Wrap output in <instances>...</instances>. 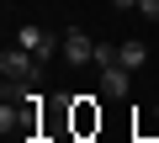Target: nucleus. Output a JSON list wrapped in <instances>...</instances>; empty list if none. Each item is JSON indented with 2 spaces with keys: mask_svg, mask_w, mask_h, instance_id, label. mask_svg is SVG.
Instances as JSON below:
<instances>
[{
  "mask_svg": "<svg viewBox=\"0 0 159 143\" xmlns=\"http://www.w3.org/2000/svg\"><path fill=\"white\" fill-rule=\"evenodd\" d=\"M138 16H148V21H159V0H138Z\"/></svg>",
  "mask_w": 159,
  "mask_h": 143,
  "instance_id": "7",
  "label": "nucleus"
},
{
  "mask_svg": "<svg viewBox=\"0 0 159 143\" xmlns=\"http://www.w3.org/2000/svg\"><path fill=\"white\" fill-rule=\"evenodd\" d=\"M111 6H117V11H138V0H111Z\"/></svg>",
  "mask_w": 159,
  "mask_h": 143,
  "instance_id": "8",
  "label": "nucleus"
},
{
  "mask_svg": "<svg viewBox=\"0 0 159 143\" xmlns=\"http://www.w3.org/2000/svg\"><path fill=\"white\" fill-rule=\"evenodd\" d=\"M101 74V90L111 96V101H122L127 90H133V69H122V64H106V69H96Z\"/></svg>",
  "mask_w": 159,
  "mask_h": 143,
  "instance_id": "4",
  "label": "nucleus"
},
{
  "mask_svg": "<svg viewBox=\"0 0 159 143\" xmlns=\"http://www.w3.org/2000/svg\"><path fill=\"white\" fill-rule=\"evenodd\" d=\"M16 42H21L27 53H37L43 64H48V58H64V37H53V32H48V27H37V21H27V27L16 32Z\"/></svg>",
  "mask_w": 159,
  "mask_h": 143,
  "instance_id": "2",
  "label": "nucleus"
},
{
  "mask_svg": "<svg viewBox=\"0 0 159 143\" xmlns=\"http://www.w3.org/2000/svg\"><path fill=\"white\" fill-rule=\"evenodd\" d=\"M16 143H27V138H16Z\"/></svg>",
  "mask_w": 159,
  "mask_h": 143,
  "instance_id": "9",
  "label": "nucleus"
},
{
  "mask_svg": "<svg viewBox=\"0 0 159 143\" xmlns=\"http://www.w3.org/2000/svg\"><path fill=\"white\" fill-rule=\"evenodd\" d=\"M117 64H122V69H133V74H138V69L148 64V48H143V42H122V48H117Z\"/></svg>",
  "mask_w": 159,
  "mask_h": 143,
  "instance_id": "5",
  "label": "nucleus"
},
{
  "mask_svg": "<svg viewBox=\"0 0 159 143\" xmlns=\"http://www.w3.org/2000/svg\"><path fill=\"white\" fill-rule=\"evenodd\" d=\"M106 64H117V48L111 42H96V69H106Z\"/></svg>",
  "mask_w": 159,
  "mask_h": 143,
  "instance_id": "6",
  "label": "nucleus"
},
{
  "mask_svg": "<svg viewBox=\"0 0 159 143\" xmlns=\"http://www.w3.org/2000/svg\"><path fill=\"white\" fill-rule=\"evenodd\" d=\"M0 74H6L11 85H37V80H43V58H37V53H27V48L16 42V48L0 53Z\"/></svg>",
  "mask_w": 159,
  "mask_h": 143,
  "instance_id": "1",
  "label": "nucleus"
},
{
  "mask_svg": "<svg viewBox=\"0 0 159 143\" xmlns=\"http://www.w3.org/2000/svg\"><path fill=\"white\" fill-rule=\"evenodd\" d=\"M64 64H74V69H90V64H96V42H90V32H80V27L64 32Z\"/></svg>",
  "mask_w": 159,
  "mask_h": 143,
  "instance_id": "3",
  "label": "nucleus"
}]
</instances>
